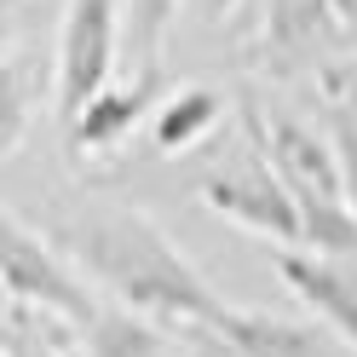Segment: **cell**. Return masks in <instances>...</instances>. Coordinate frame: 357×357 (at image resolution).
<instances>
[{"label": "cell", "instance_id": "6da1fadb", "mask_svg": "<svg viewBox=\"0 0 357 357\" xmlns=\"http://www.w3.org/2000/svg\"><path fill=\"white\" fill-rule=\"evenodd\" d=\"M58 242L93 282H104L121 305L144 311L162 328H202L208 334V323L225 305L208 288V277L132 208L70 219V225H58Z\"/></svg>", "mask_w": 357, "mask_h": 357}, {"label": "cell", "instance_id": "7a4b0ae2", "mask_svg": "<svg viewBox=\"0 0 357 357\" xmlns=\"http://www.w3.org/2000/svg\"><path fill=\"white\" fill-rule=\"evenodd\" d=\"M116 47H121V0H70L63 6V35H58V109H63V121L109 86Z\"/></svg>", "mask_w": 357, "mask_h": 357}, {"label": "cell", "instance_id": "3957f363", "mask_svg": "<svg viewBox=\"0 0 357 357\" xmlns=\"http://www.w3.org/2000/svg\"><path fill=\"white\" fill-rule=\"evenodd\" d=\"M0 288L17 300V305H35V311H52L63 323H86L93 317V294L63 271V259L40 242L29 225H17V219L0 208Z\"/></svg>", "mask_w": 357, "mask_h": 357}, {"label": "cell", "instance_id": "277c9868", "mask_svg": "<svg viewBox=\"0 0 357 357\" xmlns=\"http://www.w3.org/2000/svg\"><path fill=\"white\" fill-rule=\"evenodd\" d=\"M202 202L213 213H225L231 225L254 231V236H271L282 248H300V208H294V190L282 185V173L254 150L248 162L236 167H219L202 178Z\"/></svg>", "mask_w": 357, "mask_h": 357}, {"label": "cell", "instance_id": "5b68a950", "mask_svg": "<svg viewBox=\"0 0 357 357\" xmlns=\"http://www.w3.org/2000/svg\"><path fill=\"white\" fill-rule=\"evenodd\" d=\"M248 132L259 155L282 173V185L294 196H323V202H346L340 190V162H334V144H323L311 127H300L294 116H254L248 109Z\"/></svg>", "mask_w": 357, "mask_h": 357}, {"label": "cell", "instance_id": "8992f818", "mask_svg": "<svg viewBox=\"0 0 357 357\" xmlns=\"http://www.w3.org/2000/svg\"><path fill=\"white\" fill-rule=\"evenodd\" d=\"M162 98V63H139V75L121 86H104L98 98H86L63 127H70V150L75 155H109L127 144V132L150 116V104Z\"/></svg>", "mask_w": 357, "mask_h": 357}, {"label": "cell", "instance_id": "52a82bcc", "mask_svg": "<svg viewBox=\"0 0 357 357\" xmlns=\"http://www.w3.org/2000/svg\"><path fill=\"white\" fill-rule=\"evenodd\" d=\"M271 265H277V277L323 317V328H334L357 351V265L305 254V248H277Z\"/></svg>", "mask_w": 357, "mask_h": 357}, {"label": "cell", "instance_id": "ba28073f", "mask_svg": "<svg viewBox=\"0 0 357 357\" xmlns=\"http://www.w3.org/2000/svg\"><path fill=\"white\" fill-rule=\"evenodd\" d=\"M208 340L225 346V357H328L323 328L277 317V311H242V305H219Z\"/></svg>", "mask_w": 357, "mask_h": 357}, {"label": "cell", "instance_id": "9c48e42d", "mask_svg": "<svg viewBox=\"0 0 357 357\" xmlns=\"http://www.w3.org/2000/svg\"><path fill=\"white\" fill-rule=\"evenodd\" d=\"M81 340H86V357H162L167 351V334L162 323H150L144 311L132 305H93V317L81 323Z\"/></svg>", "mask_w": 357, "mask_h": 357}, {"label": "cell", "instance_id": "30bf717a", "mask_svg": "<svg viewBox=\"0 0 357 357\" xmlns=\"http://www.w3.org/2000/svg\"><path fill=\"white\" fill-rule=\"evenodd\" d=\"M219 116H225V98H219L213 86H178V93L155 109L150 139H155V150H162V155H178V150L202 144L208 132L219 127Z\"/></svg>", "mask_w": 357, "mask_h": 357}, {"label": "cell", "instance_id": "8fae6325", "mask_svg": "<svg viewBox=\"0 0 357 357\" xmlns=\"http://www.w3.org/2000/svg\"><path fill=\"white\" fill-rule=\"evenodd\" d=\"M328 35H340L328 0H271V6H265V47L277 58L311 52V47H323Z\"/></svg>", "mask_w": 357, "mask_h": 357}, {"label": "cell", "instance_id": "7c38bea8", "mask_svg": "<svg viewBox=\"0 0 357 357\" xmlns=\"http://www.w3.org/2000/svg\"><path fill=\"white\" fill-rule=\"evenodd\" d=\"M40 58H0V155H12L29 132L35 116V98H40Z\"/></svg>", "mask_w": 357, "mask_h": 357}, {"label": "cell", "instance_id": "4fadbf2b", "mask_svg": "<svg viewBox=\"0 0 357 357\" xmlns=\"http://www.w3.org/2000/svg\"><path fill=\"white\" fill-rule=\"evenodd\" d=\"M173 6L178 0H121V17H127L139 63H162V40H167V24H173Z\"/></svg>", "mask_w": 357, "mask_h": 357}, {"label": "cell", "instance_id": "5bb4252c", "mask_svg": "<svg viewBox=\"0 0 357 357\" xmlns=\"http://www.w3.org/2000/svg\"><path fill=\"white\" fill-rule=\"evenodd\" d=\"M334 162H340V190H346V208L357 219V121L346 116H334Z\"/></svg>", "mask_w": 357, "mask_h": 357}, {"label": "cell", "instance_id": "9a60e30c", "mask_svg": "<svg viewBox=\"0 0 357 357\" xmlns=\"http://www.w3.org/2000/svg\"><path fill=\"white\" fill-rule=\"evenodd\" d=\"M17 6H24V0H0V58H6L12 35H17Z\"/></svg>", "mask_w": 357, "mask_h": 357}, {"label": "cell", "instance_id": "2e32d148", "mask_svg": "<svg viewBox=\"0 0 357 357\" xmlns=\"http://www.w3.org/2000/svg\"><path fill=\"white\" fill-rule=\"evenodd\" d=\"M328 12H334V24H340V29L357 24V0H328Z\"/></svg>", "mask_w": 357, "mask_h": 357}, {"label": "cell", "instance_id": "e0dca14e", "mask_svg": "<svg viewBox=\"0 0 357 357\" xmlns=\"http://www.w3.org/2000/svg\"><path fill=\"white\" fill-rule=\"evenodd\" d=\"M202 6H208V17H225V12L236 6V0H202Z\"/></svg>", "mask_w": 357, "mask_h": 357}]
</instances>
